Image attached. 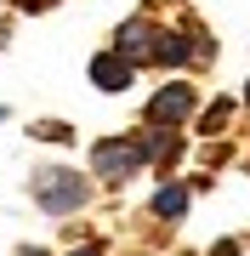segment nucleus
I'll list each match as a JSON object with an SVG mask.
<instances>
[{"instance_id":"7","label":"nucleus","mask_w":250,"mask_h":256,"mask_svg":"<svg viewBox=\"0 0 250 256\" xmlns=\"http://www.w3.org/2000/svg\"><path fill=\"white\" fill-rule=\"evenodd\" d=\"M154 210H159V216H182V210H188V188H159L154 194Z\"/></svg>"},{"instance_id":"1","label":"nucleus","mask_w":250,"mask_h":256,"mask_svg":"<svg viewBox=\"0 0 250 256\" xmlns=\"http://www.w3.org/2000/svg\"><path fill=\"white\" fill-rule=\"evenodd\" d=\"M34 200L51 210V216H68V210H80L85 200H91V182L74 171H40L34 176Z\"/></svg>"},{"instance_id":"5","label":"nucleus","mask_w":250,"mask_h":256,"mask_svg":"<svg viewBox=\"0 0 250 256\" xmlns=\"http://www.w3.org/2000/svg\"><path fill=\"white\" fill-rule=\"evenodd\" d=\"M91 80L102 86V92H125L131 86V63L120 52H102V57H91Z\"/></svg>"},{"instance_id":"10","label":"nucleus","mask_w":250,"mask_h":256,"mask_svg":"<svg viewBox=\"0 0 250 256\" xmlns=\"http://www.w3.org/2000/svg\"><path fill=\"white\" fill-rule=\"evenodd\" d=\"M34 137H46V142H68V126H57V120H46V126H34Z\"/></svg>"},{"instance_id":"2","label":"nucleus","mask_w":250,"mask_h":256,"mask_svg":"<svg viewBox=\"0 0 250 256\" xmlns=\"http://www.w3.org/2000/svg\"><path fill=\"white\" fill-rule=\"evenodd\" d=\"M91 165H97L102 176L120 182V176H131V171L142 165V148H137V142H97V148H91Z\"/></svg>"},{"instance_id":"9","label":"nucleus","mask_w":250,"mask_h":256,"mask_svg":"<svg viewBox=\"0 0 250 256\" xmlns=\"http://www.w3.org/2000/svg\"><path fill=\"white\" fill-rule=\"evenodd\" d=\"M228 114H233V102L222 97V102H211V108H205V120H199V126H205V131H222V126H228Z\"/></svg>"},{"instance_id":"11","label":"nucleus","mask_w":250,"mask_h":256,"mask_svg":"<svg viewBox=\"0 0 250 256\" xmlns=\"http://www.w3.org/2000/svg\"><path fill=\"white\" fill-rule=\"evenodd\" d=\"M211 256H239V245H233V239H222V245H216Z\"/></svg>"},{"instance_id":"8","label":"nucleus","mask_w":250,"mask_h":256,"mask_svg":"<svg viewBox=\"0 0 250 256\" xmlns=\"http://www.w3.org/2000/svg\"><path fill=\"white\" fill-rule=\"evenodd\" d=\"M137 148H142V160H165L176 142H171V131H154V137H148V142H137Z\"/></svg>"},{"instance_id":"13","label":"nucleus","mask_w":250,"mask_h":256,"mask_svg":"<svg viewBox=\"0 0 250 256\" xmlns=\"http://www.w3.org/2000/svg\"><path fill=\"white\" fill-rule=\"evenodd\" d=\"M245 97H250V92H245Z\"/></svg>"},{"instance_id":"3","label":"nucleus","mask_w":250,"mask_h":256,"mask_svg":"<svg viewBox=\"0 0 250 256\" xmlns=\"http://www.w3.org/2000/svg\"><path fill=\"white\" fill-rule=\"evenodd\" d=\"M188 108H194V92L188 86H165L148 102V126H176V120H188Z\"/></svg>"},{"instance_id":"6","label":"nucleus","mask_w":250,"mask_h":256,"mask_svg":"<svg viewBox=\"0 0 250 256\" xmlns=\"http://www.w3.org/2000/svg\"><path fill=\"white\" fill-rule=\"evenodd\" d=\"M188 52H194V46H188L182 34H171V28H159V34H154V63H182Z\"/></svg>"},{"instance_id":"12","label":"nucleus","mask_w":250,"mask_h":256,"mask_svg":"<svg viewBox=\"0 0 250 256\" xmlns=\"http://www.w3.org/2000/svg\"><path fill=\"white\" fill-rule=\"evenodd\" d=\"M74 256H102V250H97V245H85V250H74Z\"/></svg>"},{"instance_id":"4","label":"nucleus","mask_w":250,"mask_h":256,"mask_svg":"<svg viewBox=\"0 0 250 256\" xmlns=\"http://www.w3.org/2000/svg\"><path fill=\"white\" fill-rule=\"evenodd\" d=\"M154 34H159V28H148V23H125L120 28V40H114V52H120L125 57V63H148V57H154Z\"/></svg>"}]
</instances>
